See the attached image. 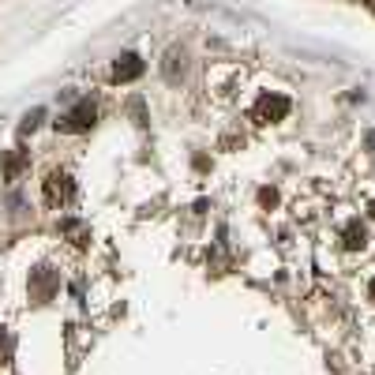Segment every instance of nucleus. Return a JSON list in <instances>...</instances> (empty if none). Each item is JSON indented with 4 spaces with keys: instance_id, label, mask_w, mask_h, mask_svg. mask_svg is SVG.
<instances>
[{
    "instance_id": "nucleus-1",
    "label": "nucleus",
    "mask_w": 375,
    "mask_h": 375,
    "mask_svg": "<svg viewBox=\"0 0 375 375\" xmlns=\"http://www.w3.org/2000/svg\"><path fill=\"white\" fill-rule=\"evenodd\" d=\"M90 120H94V105L83 102L79 109H71L64 120H56V124L64 128V131H83V128H90Z\"/></svg>"
},
{
    "instance_id": "nucleus-2",
    "label": "nucleus",
    "mask_w": 375,
    "mask_h": 375,
    "mask_svg": "<svg viewBox=\"0 0 375 375\" xmlns=\"http://www.w3.org/2000/svg\"><path fill=\"white\" fill-rule=\"evenodd\" d=\"M139 71H143V64H139V56H131V53H128V56H120V60H117L113 76H117V79H136V76H139Z\"/></svg>"
}]
</instances>
